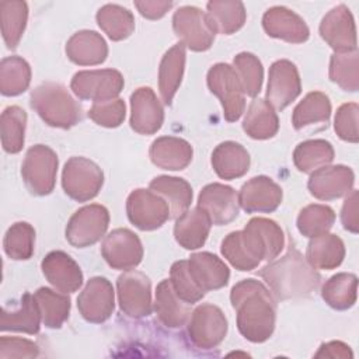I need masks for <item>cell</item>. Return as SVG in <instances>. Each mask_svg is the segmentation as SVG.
<instances>
[{"label":"cell","instance_id":"cell-16","mask_svg":"<svg viewBox=\"0 0 359 359\" xmlns=\"http://www.w3.org/2000/svg\"><path fill=\"white\" fill-rule=\"evenodd\" d=\"M302 93L300 74L294 63L287 59L276 60L268 73L266 101L273 109H285Z\"/></svg>","mask_w":359,"mask_h":359},{"label":"cell","instance_id":"cell-49","mask_svg":"<svg viewBox=\"0 0 359 359\" xmlns=\"http://www.w3.org/2000/svg\"><path fill=\"white\" fill-rule=\"evenodd\" d=\"M125 115L126 107L121 98L94 102L88 111L90 119L104 128H118L123 122Z\"/></svg>","mask_w":359,"mask_h":359},{"label":"cell","instance_id":"cell-41","mask_svg":"<svg viewBox=\"0 0 359 359\" xmlns=\"http://www.w3.org/2000/svg\"><path fill=\"white\" fill-rule=\"evenodd\" d=\"M97 24L112 41H122L135 31L133 14L119 4H105L97 11Z\"/></svg>","mask_w":359,"mask_h":359},{"label":"cell","instance_id":"cell-22","mask_svg":"<svg viewBox=\"0 0 359 359\" xmlns=\"http://www.w3.org/2000/svg\"><path fill=\"white\" fill-rule=\"evenodd\" d=\"M262 27L269 36L289 43H302L310 36V29L306 21L283 6L268 8L262 15Z\"/></svg>","mask_w":359,"mask_h":359},{"label":"cell","instance_id":"cell-9","mask_svg":"<svg viewBox=\"0 0 359 359\" xmlns=\"http://www.w3.org/2000/svg\"><path fill=\"white\" fill-rule=\"evenodd\" d=\"M172 29L181 43L194 52L208 50L216 36L208 14L195 6H182L174 13Z\"/></svg>","mask_w":359,"mask_h":359},{"label":"cell","instance_id":"cell-36","mask_svg":"<svg viewBox=\"0 0 359 359\" xmlns=\"http://www.w3.org/2000/svg\"><path fill=\"white\" fill-rule=\"evenodd\" d=\"M206 10L216 34L231 35L244 25L247 18L245 7L241 1L212 0L206 4Z\"/></svg>","mask_w":359,"mask_h":359},{"label":"cell","instance_id":"cell-6","mask_svg":"<svg viewBox=\"0 0 359 359\" xmlns=\"http://www.w3.org/2000/svg\"><path fill=\"white\" fill-rule=\"evenodd\" d=\"M104 184L102 170L86 157H70L62 171L65 194L77 202L91 201L98 195Z\"/></svg>","mask_w":359,"mask_h":359},{"label":"cell","instance_id":"cell-5","mask_svg":"<svg viewBox=\"0 0 359 359\" xmlns=\"http://www.w3.org/2000/svg\"><path fill=\"white\" fill-rule=\"evenodd\" d=\"M57 156L45 144H35L25 153L21 177L27 189L36 196L49 195L56 184Z\"/></svg>","mask_w":359,"mask_h":359},{"label":"cell","instance_id":"cell-43","mask_svg":"<svg viewBox=\"0 0 359 359\" xmlns=\"http://www.w3.org/2000/svg\"><path fill=\"white\" fill-rule=\"evenodd\" d=\"M330 80L339 86L344 91L356 93L359 88V53L335 52L330 59Z\"/></svg>","mask_w":359,"mask_h":359},{"label":"cell","instance_id":"cell-34","mask_svg":"<svg viewBox=\"0 0 359 359\" xmlns=\"http://www.w3.org/2000/svg\"><path fill=\"white\" fill-rule=\"evenodd\" d=\"M331 116V102L321 91H311L294 107L292 123L296 130H303L314 125L327 126Z\"/></svg>","mask_w":359,"mask_h":359},{"label":"cell","instance_id":"cell-8","mask_svg":"<svg viewBox=\"0 0 359 359\" xmlns=\"http://www.w3.org/2000/svg\"><path fill=\"white\" fill-rule=\"evenodd\" d=\"M229 323L224 313L215 304H199L188 318V338L199 349L208 351L219 346L226 338Z\"/></svg>","mask_w":359,"mask_h":359},{"label":"cell","instance_id":"cell-11","mask_svg":"<svg viewBox=\"0 0 359 359\" xmlns=\"http://www.w3.org/2000/svg\"><path fill=\"white\" fill-rule=\"evenodd\" d=\"M123 76L115 69L81 70L77 72L70 81L72 91L80 100H90L94 102L116 98L123 90Z\"/></svg>","mask_w":359,"mask_h":359},{"label":"cell","instance_id":"cell-48","mask_svg":"<svg viewBox=\"0 0 359 359\" xmlns=\"http://www.w3.org/2000/svg\"><path fill=\"white\" fill-rule=\"evenodd\" d=\"M170 282L175 293L189 304L198 303L205 296V292L199 289L189 272L188 259H180L171 265Z\"/></svg>","mask_w":359,"mask_h":359},{"label":"cell","instance_id":"cell-13","mask_svg":"<svg viewBox=\"0 0 359 359\" xmlns=\"http://www.w3.org/2000/svg\"><path fill=\"white\" fill-rule=\"evenodd\" d=\"M119 309L132 318H143L151 314V283L149 276L139 271H125L116 279Z\"/></svg>","mask_w":359,"mask_h":359},{"label":"cell","instance_id":"cell-45","mask_svg":"<svg viewBox=\"0 0 359 359\" xmlns=\"http://www.w3.org/2000/svg\"><path fill=\"white\" fill-rule=\"evenodd\" d=\"M3 248L8 258L14 261L29 259L35 248V230L27 222L11 224L3 240Z\"/></svg>","mask_w":359,"mask_h":359},{"label":"cell","instance_id":"cell-31","mask_svg":"<svg viewBox=\"0 0 359 359\" xmlns=\"http://www.w3.org/2000/svg\"><path fill=\"white\" fill-rule=\"evenodd\" d=\"M345 258L344 241L331 233L310 238L306 250V259L314 269H334Z\"/></svg>","mask_w":359,"mask_h":359},{"label":"cell","instance_id":"cell-2","mask_svg":"<svg viewBox=\"0 0 359 359\" xmlns=\"http://www.w3.org/2000/svg\"><path fill=\"white\" fill-rule=\"evenodd\" d=\"M230 302L237 314V328L250 342L268 341L275 330L276 302L269 289L257 279H243L231 287Z\"/></svg>","mask_w":359,"mask_h":359},{"label":"cell","instance_id":"cell-37","mask_svg":"<svg viewBox=\"0 0 359 359\" xmlns=\"http://www.w3.org/2000/svg\"><path fill=\"white\" fill-rule=\"evenodd\" d=\"M323 300L335 310H348L356 303L358 278L355 273L339 272L321 287Z\"/></svg>","mask_w":359,"mask_h":359},{"label":"cell","instance_id":"cell-19","mask_svg":"<svg viewBox=\"0 0 359 359\" xmlns=\"http://www.w3.org/2000/svg\"><path fill=\"white\" fill-rule=\"evenodd\" d=\"M355 184V174L351 167L337 164L325 165L311 172L307 188L320 201H334L346 196Z\"/></svg>","mask_w":359,"mask_h":359},{"label":"cell","instance_id":"cell-25","mask_svg":"<svg viewBox=\"0 0 359 359\" xmlns=\"http://www.w3.org/2000/svg\"><path fill=\"white\" fill-rule=\"evenodd\" d=\"M192 146L175 136L157 137L149 150V157L154 165L161 170L181 171L192 161Z\"/></svg>","mask_w":359,"mask_h":359},{"label":"cell","instance_id":"cell-17","mask_svg":"<svg viewBox=\"0 0 359 359\" xmlns=\"http://www.w3.org/2000/svg\"><path fill=\"white\" fill-rule=\"evenodd\" d=\"M198 208L206 213L212 224H229L238 216V194L220 182L208 184L199 192Z\"/></svg>","mask_w":359,"mask_h":359},{"label":"cell","instance_id":"cell-26","mask_svg":"<svg viewBox=\"0 0 359 359\" xmlns=\"http://www.w3.org/2000/svg\"><path fill=\"white\" fill-rule=\"evenodd\" d=\"M66 55L69 60L80 66H95L105 62L108 45L95 31L81 29L73 34L66 42Z\"/></svg>","mask_w":359,"mask_h":359},{"label":"cell","instance_id":"cell-14","mask_svg":"<svg viewBox=\"0 0 359 359\" xmlns=\"http://www.w3.org/2000/svg\"><path fill=\"white\" fill-rule=\"evenodd\" d=\"M77 309L88 323L101 324L107 321L115 309L112 283L104 276L91 278L77 297Z\"/></svg>","mask_w":359,"mask_h":359},{"label":"cell","instance_id":"cell-51","mask_svg":"<svg viewBox=\"0 0 359 359\" xmlns=\"http://www.w3.org/2000/svg\"><path fill=\"white\" fill-rule=\"evenodd\" d=\"M39 348L35 342L18 338V337H1L0 338V358H36Z\"/></svg>","mask_w":359,"mask_h":359},{"label":"cell","instance_id":"cell-42","mask_svg":"<svg viewBox=\"0 0 359 359\" xmlns=\"http://www.w3.org/2000/svg\"><path fill=\"white\" fill-rule=\"evenodd\" d=\"M31 83V67L21 56H7L0 63V91L6 97L22 94Z\"/></svg>","mask_w":359,"mask_h":359},{"label":"cell","instance_id":"cell-28","mask_svg":"<svg viewBox=\"0 0 359 359\" xmlns=\"http://www.w3.org/2000/svg\"><path fill=\"white\" fill-rule=\"evenodd\" d=\"M185 49V45L178 42L161 57L158 66V91L165 105H171L174 95L182 81L187 57Z\"/></svg>","mask_w":359,"mask_h":359},{"label":"cell","instance_id":"cell-53","mask_svg":"<svg viewBox=\"0 0 359 359\" xmlns=\"http://www.w3.org/2000/svg\"><path fill=\"white\" fill-rule=\"evenodd\" d=\"M135 7L147 20H158L167 14V11L172 7V1H161V0H142L135 1Z\"/></svg>","mask_w":359,"mask_h":359},{"label":"cell","instance_id":"cell-44","mask_svg":"<svg viewBox=\"0 0 359 359\" xmlns=\"http://www.w3.org/2000/svg\"><path fill=\"white\" fill-rule=\"evenodd\" d=\"M27 114L17 105H10L3 109L0 118L1 146L4 151L15 154L21 151L25 140Z\"/></svg>","mask_w":359,"mask_h":359},{"label":"cell","instance_id":"cell-40","mask_svg":"<svg viewBox=\"0 0 359 359\" xmlns=\"http://www.w3.org/2000/svg\"><path fill=\"white\" fill-rule=\"evenodd\" d=\"M28 20V4L21 0L0 1V24L4 43L15 49L25 31Z\"/></svg>","mask_w":359,"mask_h":359},{"label":"cell","instance_id":"cell-27","mask_svg":"<svg viewBox=\"0 0 359 359\" xmlns=\"http://www.w3.org/2000/svg\"><path fill=\"white\" fill-rule=\"evenodd\" d=\"M154 311L164 327L180 328L188 323L191 304L175 293L170 279H163L156 287Z\"/></svg>","mask_w":359,"mask_h":359},{"label":"cell","instance_id":"cell-39","mask_svg":"<svg viewBox=\"0 0 359 359\" xmlns=\"http://www.w3.org/2000/svg\"><path fill=\"white\" fill-rule=\"evenodd\" d=\"M42 323L46 328L56 330L63 325L70 313V297L67 293H57L49 287H39L34 293Z\"/></svg>","mask_w":359,"mask_h":359},{"label":"cell","instance_id":"cell-4","mask_svg":"<svg viewBox=\"0 0 359 359\" xmlns=\"http://www.w3.org/2000/svg\"><path fill=\"white\" fill-rule=\"evenodd\" d=\"M31 108L49 126L69 129L83 118L81 105L67 88L59 83L46 81L31 91Z\"/></svg>","mask_w":359,"mask_h":359},{"label":"cell","instance_id":"cell-32","mask_svg":"<svg viewBox=\"0 0 359 359\" xmlns=\"http://www.w3.org/2000/svg\"><path fill=\"white\" fill-rule=\"evenodd\" d=\"M243 129L255 140L273 137L279 130V119L273 107L266 100L255 98L245 112Z\"/></svg>","mask_w":359,"mask_h":359},{"label":"cell","instance_id":"cell-30","mask_svg":"<svg viewBox=\"0 0 359 359\" xmlns=\"http://www.w3.org/2000/svg\"><path fill=\"white\" fill-rule=\"evenodd\" d=\"M210 226L212 223L203 210L198 206L188 209L175 220V241L185 250H198L206 243Z\"/></svg>","mask_w":359,"mask_h":359},{"label":"cell","instance_id":"cell-23","mask_svg":"<svg viewBox=\"0 0 359 359\" xmlns=\"http://www.w3.org/2000/svg\"><path fill=\"white\" fill-rule=\"evenodd\" d=\"M46 280L62 293H73L83 285V272L79 264L63 251H50L41 262Z\"/></svg>","mask_w":359,"mask_h":359},{"label":"cell","instance_id":"cell-15","mask_svg":"<svg viewBox=\"0 0 359 359\" xmlns=\"http://www.w3.org/2000/svg\"><path fill=\"white\" fill-rule=\"evenodd\" d=\"M101 254L111 268L129 271L142 262L143 245L132 230L115 229L105 236L101 244Z\"/></svg>","mask_w":359,"mask_h":359},{"label":"cell","instance_id":"cell-3","mask_svg":"<svg viewBox=\"0 0 359 359\" xmlns=\"http://www.w3.org/2000/svg\"><path fill=\"white\" fill-rule=\"evenodd\" d=\"M258 275L278 300L309 297L317 290L321 276L293 245L279 259L269 261Z\"/></svg>","mask_w":359,"mask_h":359},{"label":"cell","instance_id":"cell-10","mask_svg":"<svg viewBox=\"0 0 359 359\" xmlns=\"http://www.w3.org/2000/svg\"><path fill=\"white\" fill-rule=\"evenodd\" d=\"M109 212L105 206L91 203L76 210L66 226V240L76 248L98 243L107 233Z\"/></svg>","mask_w":359,"mask_h":359},{"label":"cell","instance_id":"cell-38","mask_svg":"<svg viewBox=\"0 0 359 359\" xmlns=\"http://www.w3.org/2000/svg\"><path fill=\"white\" fill-rule=\"evenodd\" d=\"M334 147L324 139L302 142L293 151V163L302 172L311 174L318 168L330 165L334 160Z\"/></svg>","mask_w":359,"mask_h":359},{"label":"cell","instance_id":"cell-35","mask_svg":"<svg viewBox=\"0 0 359 359\" xmlns=\"http://www.w3.org/2000/svg\"><path fill=\"white\" fill-rule=\"evenodd\" d=\"M41 313L36 306L35 297L31 293H24L17 310L7 311L1 310L0 330L1 331H17L25 334H38L41 328Z\"/></svg>","mask_w":359,"mask_h":359},{"label":"cell","instance_id":"cell-29","mask_svg":"<svg viewBox=\"0 0 359 359\" xmlns=\"http://www.w3.org/2000/svg\"><path fill=\"white\" fill-rule=\"evenodd\" d=\"M210 163L217 177L222 180H236L247 174L251 158L243 144L227 140L215 147Z\"/></svg>","mask_w":359,"mask_h":359},{"label":"cell","instance_id":"cell-54","mask_svg":"<svg viewBox=\"0 0 359 359\" xmlns=\"http://www.w3.org/2000/svg\"><path fill=\"white\" fill-rule=\"evenodd\" d=\"M316 358H332V359H348L352 358L353 353L349 348V345L341 342V341H331L327 344H323L318 351L314 353Z\"/></svg>","mask_w":359,"mask_h":359},{"label":"cell","instance_id":"cell-46","mask_svg":"<svg viewBox=\"0 0 359 359\" xmlns=\"http://www.w3.org/2000/svg\"><path fill=\"white\" fill-rule=\"evenodd\" d=\"M335 222V212L320 203H311L304 206L297 216V230L304 237L313 238L316 236L328 233Z\"/></svg>","mask_w":359,"mask_h":359},{"label":"cell","instance_id":"cell-33","mask_svg":"<svg viewBox=\"0 0 359 359\" xmlns=\"http://www.w3.org/2000/svg\"><path fill=\"white\" fill-rule=\"evenodd\" d=\"M150 189L165 199L170 206V217H180L192 202V187L178 177L158 175L150 181Z\"/></svg>","mask_w":359,"mask_h":359},{"label":"cell","instance_id":"cell-50","mask_svg":"<svg viewBox=\"0 0 359 359\" xmlns=\"http://www.w3.org/2000/svg\"><path fill=\"white\" fill-rule=\"evenodd\" d=\"M358 114H359V107L356 102L342 104L337 109L334 129L339 139L349 142V143H358V140H359Z\"/></svg>","mask_w":359,"mask_h":359},{"label":"cell","instance_id":"cell-7","mask_svg":"<svg viewBox=\"0 0 359 359\" xmlns=\"http://www.w3.org/2000/svg\"><path fill=\"white\" fill-rule=\"evenodd\" d=\"M206 83L210 93L220 100L224 119L229 122L240 119L245 108V94L236 69L227 63H216L209 69Z\"/></svg>","mask_w":359,"mask_h":359},{"label":"cell","instance_id":"cell-12","mask_svg":"<svg viewBox=\"0 0 359 359\" xmlns=\"http://www.w3.org/2000/svg\"><path fill=\"white\" fill-rule=\"evenodd\" d=\"M126 215L135 227L151 231L160 229L170 219V206L154 191L137 188L126 199Z\"/></svg>","mask_w":359,"mask_h":359},{"label":"cell","instance_id":"cell-20","mask_svg":"<svg viewBox=\"0 0 359 359\" xmlns=\"http://www.w3.org/2000/svg\"><path fill=\"white\" fill-rule=\"evenodd\" d=\"M282 196V188L272 178L258 175L241 187L238 205L247 213H271L279 208Z\"/></svg>","mask_w":359,"mask_h":359},{"label":"cell","instance_id":"cell-52","mask_svg":"<svg viewBox=\"0 0 359 359\" xmlns=\"http://www.w3.org/2000/svg\"><path fill=\"white\" fill-rule=\"evenodd\" d=\"M358 202H359V195L358 191L352 189L348 195L346 199L342 205L341 210V222L345 230L356 234L359 231V219H358Z\"/></svg>","mask_w":359,"mask_h":359},{"label":"cell","instance_id":"cell-1","mask_svg":"<svg viewBox=\"0 0 359 359\" xmlns=\"http://www.w3.org/2000/svg\"><path fill=\"white\" fill-rule=\"evenodd\" d=\"M285 247L280 226L266 217H252L243 230L229 233L220 245L222 255L238 271H252L262 261L275 259Z\"/></svg>","mask_w":359,"mask_h":359},{"label":"cell","instance_id":"cell-18","mask_svg":"<svg viewBox=\"0 0 359 359\" xmlns=\"http://www.w3.org/2000/svg\"><path fill=\"white\" fill-rule=\"evenodd\" d=\"M321 38L335 52L356 49V28L351 10L345 4L332 7L320 22Z\"/></svg>","mask_w":359,"mask_h":359},{"label":"cell","instance_id":"cell-47","mask_svg":"<svg viewBox=\"0 0 359 359\" xmlns=\"http://www.w3.org/2000/svg\"><path fill=\"white\" fill-rule=\"evenodd\" d=\"M234 69L245 95L255 98L262 87L264 67L261 60L250 52H241L233 59Z\"/></svg>","mask_w":359,"mask_h":359},{"label":"cell","instance_id":"cell-21","mask_svg":"<svg viewBox=\"0 0 359 359\" xmlns=\"http://www.w3.org/2000/svg\"><path fill=\"white\" fill-rule=\"evenodd\" d=\"M164 109L150 87H139L130 95V128L139 135H153L163 126Z\"/></svg>","mask_w":359,"mask_h":359},{"label":"cell","instance_id":"cell-24","mask_svg":"<svg viewBox=\"0 0 359 359\" xmlns=\"http://www.w3.org/2000/svg\"><path fill=\"white\" fill-rule=\"evenodd\" d=\"M188 268L195 283L205 293L224 287L230 279L229 266L217 255L208 251L192 254L188 259Z\"/></svg>","mask_w":359,"mask_h":359}]
</instances>
